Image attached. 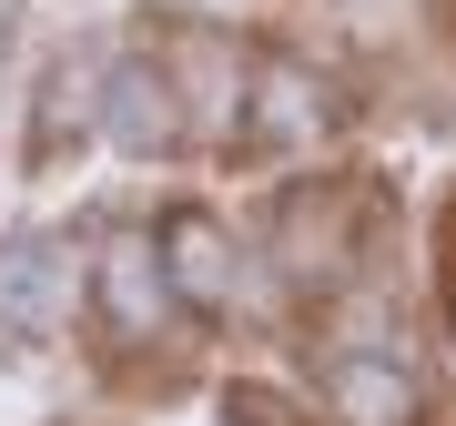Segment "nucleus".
<instances>
[{
  "mask_svg": "<svg viewBox=\"0 0 456 426\" xmlns=\"http://www.w3.org/2000/svg\"><path fill=\"white\" fill-rule=\"evenodd\" d=\"M92 305H102V325H112V345H152L173 325L163 244H152V233H112V244H102V274H92Z\"/></svg>",
  "mask_w": 456,
  "mask_h": 426,
  "instance_id": "f257e3e1",
  "label": "nucleus"
},
{
  "mask_svg": "<svg viewBox=\"0 0 456 426\" xmlns=\"http://www.w3.org/2000/svg\"><path fill=\"white\" fill-rule=\"evenodd\" d=\"M82 295V264L61 233H11L0 244V335H51Z\"/></svg>",
  "mask_w": 456,
  "mask_h": 426,
  "instance_id": "f03ea898",
  "label": "nucleus"
},
{
  "mask_svg": "<svg viewBox=\"0 0 456 426\" xmlns=\"http://www.w3.org/2000/svg\"><path fill=\"white\" fill-rule=\"evenodd\" d=\"M355 233H365V193L355 183H325V193H294L284 203V224H274V244H284V274H305V284H345V264H355Z\"/></svg>",
  "mask_w": 456,
  "mask_h": 426,
  "instance_id": "7ed1b4c3",
  "label": "nucleus"
},
{
  "mask_svg": "<svg viewBox=\"0 0 456 426\" xmlns=\"http://www.w3.org/2000/svg\"><path fill=\"white\" fill-rule=\"evenodd\" d=\"M102 132L122 152H173L183 143V82L163 61H142V51H122L112 82H102Z\"/></svg>",
  "mask_w": 456,
  "mask_h": 426,
  "instance_id": "20e7f679",
  "label": "nucleus"
},
{
  "mask_svg": "<svg viewBox=\"0 0 456 426\" xmlns=\"http://www.w3.org/2000/svg\"><path fill=\"white\" fill-rule=\"evenodd\" d=\"M325 406L345 426H416V376H406V345H345L325 365Z\"/></svg>",
  "mask_w": 456,
  "mask_h": 426,
  "instance_id": "39448f33",
  "label": "nucleus"
},
{
  "mask_svg": "<svg viewBox=\"0 0 456 426\" xmlns=\"http://www.w3.org/2000/svg\"><path fill=\"white\" fill-rule=\"evenodd\" d=\"M163 274H173L203 315H233V305H244V254L224 244L213 213H173V224H163Z\"/></svg>",
  "mask_w": 456,
  "mask_h": 426,
  "instance_id": "423d86ee",
  "label": "nucleus"
},
{
  "mask_svg": "<svg viewBox=\"0 0 456 426\" xmlns=\"http://www.w3.org/2000/svg\"><path fill=\"white\" fill-rule=\"evenodd\" d=\"M254 112H264V143H314L335 122V92L314 82L305 61H264L254 71Z\"/></svg>",
  "mask_w": 456,
  "mask_h": 426,
  "instance_id": "0eeeda50",
  "label": "nucleus"
},
{
  "mask_svg": "<svg viewBox=\"0 0 456 426\" xmlns=\"http://www.w3.org/2000/svg\"><path fill=\"white\" fill-rule=\"evenodd\" d=\"M173 82H193V92H183V112H193V122H213V132H233V102L254 92V71L233 61L224 41H193V51H183V71H173Z\"/></svg>",
  "mask_w": 456,
  "mask_h": 426,
  "instance_id": "6e6552de",
  "label": "nucleus"
}]
</instances>
